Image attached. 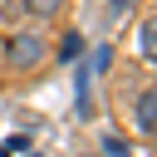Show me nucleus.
Returning <instances> with one entry per match:
<instances>
[{"mask_svg": "<svg viewBox=\"0 0 157 157\" xmlns=\"http://www.w3.org/2000/svg\"><path fill=\"white\" fill-rule=\"evenodd\" d=\"M5 59H10L15 69H34V64H44V39H39V34H29V29H20V34H10Z\"/></svg>", "mask_w": 157, "mask_h": 157, "instance_id": "1", "label": "nucleus"}, {"mask_svg": "<svg viewBox=\"0 0 157 157\" xmlns=\"http://www.w3.org/2000/svg\"><path fill=\"white\" fill-rule=\"evenodd\" d=\"M132 123H137L142 137H152V128H157V93H152V88L137 93V103H132Z\"/></svg>", "mask_w": 157, "mask_h": 157, "instance_id": "2", "label": "nucleus"}, {"mask_svg": "<svg viewBox=\"0 0 157 157\" xmlns=\"http://www.w3.org/2000/svg\"><path fill=\"white\" fill-rule=\"evenodd\" d=\"M25 10H29L34 20H54V15L64 10V0H25Z\"/></svg>", "mask_w": 157, "mask_h": 157, "instance_id": "3", "label": "nucleus"}, {"mask_svg": "<svg viewBox=\"0 0 157 157\" xmlns=\"http://www.w3.org/2000/svg\"><path fill=\"white\" fill-rule=\"evenodd\" d=\"M108 64H113V49H108V44H98V49L88 54V74H103Z\"/></svg>", "mask_w": 157, "mask_h": 157, "instance_id": "4", "label": "nucleus"}, {"mask_svg": "<svg viewBox=\"0 0 157 157\" xmlns=\"http://www.w3.org/2000/svg\"><path fill=\"white\" fill-rule=\"evenodd\" d=\"M83 54V34H64V44H59V59H78Z\"/></svg>", "mask_w": 157, "mask_h": 157, "instance_id": "5", "label": "nucleus"}, {"mask_svg": "<svg viewBox=\"0 0 157 157\" xmlns=\"http://www.w3.org/2000/svg\"><path fill=\"white\" fill-rule=\"evenodd\" d=\"M98 142H103V152H108V157H128V152H132V147H128L123 137H113V132H103Z\"/></svg>", "mask_w": 157, "mask_h": 157, "instance_id": "6", "label": "nucleus"}, {"mask_svg": "<svg viewBox=\"0 0 157 157\" xmlns=\"http://www.w3.org/2000/svg\"><path fill=\"white\" fill-rule=\"evenodd\" d=\"M137 49H142V59H152V20H142V34H137Z\"/></svg>", "mask_w": 157, "mask_h": 157, "instance_id": "7", "label": "nucleus"}, {"mask_svg": "<svg viewBox=\"0 0 157 157\" xmlns=\"http://www.w3.org/2000/svg\"><path fill=\"white\" fill-rule=\"evenodd\" d=\"M132 5H137V0H113V5H108V15H128Z\"/></svg>", "mask_w": 157, "mask_h": 157, "instance_id": "8", "label": "nucleus"}, {"mask_svg": "<svg viewBox=\"0 0 157 157\" xmlns=\"http://www.w3.org/2000/svg\"><path fill=\"white\" fill-rule=\"evenodd\" d=\"M20 147H25V142H20V137H10V142H5V147H0V157H15V152H20Z\"/></svg>", "mask_w": 157, "mask_h": 157, "instance_id": "9", "label": "nucleus"}]
</instances>
